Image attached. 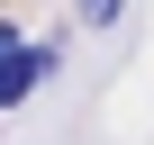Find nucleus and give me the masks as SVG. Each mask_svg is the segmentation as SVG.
Returning <instances> with one entry per match:
<instances>
[{"label":"nucleus","instance_id":"obj_3","mask_svg":"<svg viewBox=\"0 0 154 145\" xmlns=\"http://www.w3.org/2000/svg\"><path fill=\"white\" fill-rule=\"evenodd\" d=\"M9 36H18V27H9V18H0V45H9Z\"/></svg>","mask_w":154,"mask_h":145},{"label":"nucleus","instance_id":"obj_1","mask_svg":"<svg viewBox=\"0 0 154 145\" xmlns=\"http://www.w3.org/2000/svg\"><path fill=\"white\" fill-rule=\"evenodd\" d=\"M45 72H54V45H0V109H9V100H27L36 82H45Z\"/></svg>","mask_w":154,"mask_h":145},{"label":"nucleus","instance_id":"obj_2","mask_svg":"<svg viewBox=\"0 0 154 145\" xmlns=\"http://www.w3.org/2000/svg\"><path fill=\"white\" fill-rule=\"evenodd\" d=\"M72 9H82L91 27H118V9H127V0H72Z\"/></svg>","mask_w":154,"mask_h":145}]
</instances>
